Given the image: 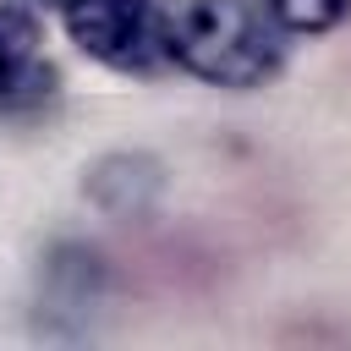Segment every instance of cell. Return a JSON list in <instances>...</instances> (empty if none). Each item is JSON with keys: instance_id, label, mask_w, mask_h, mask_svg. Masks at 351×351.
<instances>
[{"instance_id": "1", "label": "cell", "mask_w": 351, "mask_h": 351, "mask_svg": "<svg viewBox=\"0 0 351 351\" xmlns=\"http://www.w3.org/2000/svg\"><path fill=\"white\" fill-rule=\"evenodd\" d=\"M170 60L214 88H263L285 60L269 0H186L170 16Z\"/></svg>"}, {"instance_id": "6", "label": "cell", "mask_w": 351, "mask_h": 351, "mask_svg": "<svg viewBox=\"0 0 351 351\" xmlns=\"http://www.w3.org/2000/svg\"><path fill=\"white\" fill-rule=\"evenodd\" d=\"M269 11L280 16L285 33H329L351 11V0H269Z\"/></svg>"}, {"instance_id": "3", "label": "cell", "mask_w": 351, "mask_h": 351, "mask_svg": "<svg viewBox=\"0 0 351 351\" xmlns=\"http://www.w3.org/2000/svg\"><path fill=\"white\" fill-rule=\"evenodd\" d=\"M82 192L110 219H148L165 197V165L154 154H126L121 148V154H104V159L88 165Z\"/></svg>"}, {"instance_id": "4", "label": "cell", "mask_w": 351, "mask_h": 351, "mask_svg": "<svg viewBox=\"0 0 351 351\" xmlns=\"http://www.w3.org/2000/svg\"><path fill=\"white\" fill-rule=\"evenodd\" d=\"M44 60H38V22L0 0V99H16V93H33L44 82Z\"/></svg>"}, {"instance_id": "5", "label": "cell", "mask_w": 351, "mask_h": 351, "mask_svg": "<svg viewBox=\"0 0 351 351\" xmlns=\"http://www.w3.org/2000/svg\"><path fill=\"white\" fill-rule=\"evenodd\" d=\"M99 280H104L99 258H93V252H77V247H66V252L49 263V291H44V307H49V313L88 318V313L99 307Z\"/></svg>"}, {"instance_id": "2", "label": "cell", "mask_w": 351, "mask_h": 351, "mask_svg": "<svg viewBox=\"0 0 351 351\" xmlns=\"http://www.w3.org/2000/svg\"><path fill=\"white\" fill-rule=\"evenodd\" d=\"M60 22L71 44L110 71L148 77L170 66V11L159 0H60Z\"/></svg>"}]
</instances>
